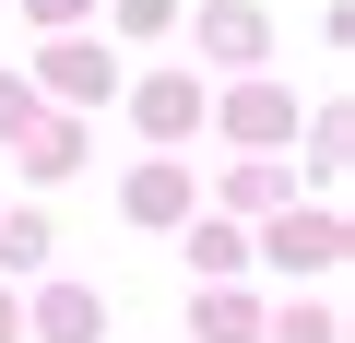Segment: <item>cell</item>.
Instances as JSON below:
<instances>
[{
  "label": "cell",
  "instance_id": "6",
  "mask_svg": "<svg viewBox=\"0 0 355 343\" xmlns=\"http://www.w3.org/2000/svg\"><path fill=\"white\" fill-rule=\"evenodd\" d=\"M202 48H214V60H261V48H272L261 0H214V12H202Z\"/></svg>",
  "mask_w": 355,
  "mask_h": 343
},
{
  "label": "cell",
  "instance_id": "5",
  "mask_svg": "<svg viewBox=\"0 0 355 343\" xmlns=\"http://www.w3.org/2000/svg\"><path fill=\"white\" fill-rule=\"evenodd\" d=\"M95 331H107L95 284H48V296H36V343H95Z\"/></svg>",
  "mask_w": 355,
  "mask_h": 343
},
{
  "label": "cell",
  "instance_id": "17",
  "mask_svg": "<svg viewBox=\"0 0 355 343\" xmlns=\"http://www.w3.org/2000/svg\"><path fill=\"white\" fill-rule=\"evenodd\" d=\"M12 331H24V308H12V284H0V343H12Z\"/></svg>",
  "mask_w": 355,
  "mask_h": 343
},
{
  "label": "cell",
  "instance_id": "11",
  "mask_svg": "<svg viewBox=\"0 0 355 343\" xmlns=\"http://www.w3.org/2000/svg\"><path fill=\"white\" fill-rule=\"evenodd\" d=\"M60 237H48V213H12V225H0V272H36Z\"/></svg>",
  "mask_w": 355,
  "mask_h": 343
},
{
  "label": "cell",
  "instance_id": "10",
  "mask_svg": "<svg viewBox=\"0 0 355 343\" xmlns=\"http://www.w3.org/2000/svg\"><path fill=\"white\" fill-rule=\"evenodd\" d=\"M24 166H36V178H71V166H83V130L71 118H36L24 130Z\"/></svg>",
  "mask_w": 355,
  "mask_h": 343
},
{
  "label": "cell",
  "instance_id": "8",
  "mask_svg": "<svg viewBox=\"0 0 355 343\" xmlns=\"http://www.w3.org/2000/svg\"><path fill=\"white\" fill-rule=\"evenodd\" d=\"M190 319H202V343H261V308H249L237 284H214V296H190Z\"/></svg>",
  "mask_w": 355,
  "mask_h": 343
},
{
  "label": "cell",
  "instance_id": "16",
  "mask_svg": "<svg viewBox=\"0 0 355 343\" xmlns=\"http://www.w3.org/2000/svg\"><path fill=\"white\" fill-rule=\"evenodd\" d=\"M24 130H36V95H24V83H0V142H24Z\"/></svg>",
  "mask_w": 355,
  "mask_h": 343
},
{
  "label": "cell",
  "instance_id": "7",
  "mask_svg": "<svg viewBox=\"0 0 355 343\" xmlns=\"http://www.w3.org/2000/svg\"><path fill=\"white\" fill-rule=\"evenodd\" d=\"M225 130H237V142H284V130H296V95H284V83H249V95H225Z\"/></svg>",
  "mask_w": 355,
  "mask_h": 343
},
{
  "label": "cell",
  "instance_id": "3",
  "mask_svg": "<svg viewBox=\"0 0 355 343\" xmlns=\"http://www.w3.org/2000/svg\"><path fill=\"white\" fill-rule=\"evenodd\" d=\"M261 261H272V272H331V261H343V225H331V213H284V225L261 237Z\"/></svg>",
  "mask_w": 355,
  "mask_h": 343
},
{
  "label": "cell",
  "instance_id": "13",
  "mask_svg": "<svg viewBox=\"0 0 355 343\" xmlns=\"http://www.w3.org/2000/svg\"><path fill=\"white\" fill-rule=\"evenodd\" d=\"M261 343H331V319L320 308H284V319H261Z\"/></svg>",
  "mask_w": 355,
  "mask_h": 343
},
{
  "label": "cell",
  "instance_id": "15",
  "mask_svg": "<svg viewBox=\"0 0 355 343\" xmlns=\"http://www.w3.org/2000/svg\"><path fill=\"white\" fill-rule=\"evenodd\" d=\"M83 12H95V0H24V24H48V36H71Z\"/></svg>",
  "mask_w": 355,
  "mask_h": 343
},
{
  "label": "cell",
  "instance_id": "12",
  "mask_svg": "<svg viewBox=\"0 0 355 343\" xmlns=\"http://www.w3.org/2000/svg\"><path fill=\"white\" fill-rule=\"evenodd\" d=\"M237 261H249L237 225H190V272H237Z\"/></svg>",
  "mask_w": 355,
  "mask_h": 343
},
{
  "label": "cell",
  "instance_id": "2",
  "mask_svg": "<svg viewBox=\"0 0 355 343\" xmlns=\"http://www.w3.org/2000/svg\"><path fill=\"white\" fill-rule=\"evenodd\" d=\"M36 71H48L71 107H107V95H119V60H107L95 36H48V60H36Z\"/></svg>",
  "mask_w": 355,
  "mask_h": 343
},
{
  "label": "cell",
  "instance_id": "4",
  "mask_svg": "<svg viewBox=\"0 0 355 343\" xmlns=\"http://www.w3.org/2000/svg\"><path fill=\"white\" fill-rule=\"evenodd\" d=\"M130 118H142L154 142H178V130H202V83H190V71H154V83L130 95Z\"/></svg>",
  "mask_w": 355,
  "mask_h": 343
},
{
  "label": "cell",
  "instance_id": "9",
  "mask_svg": "<svg viewBox=\"0 0 355 343\" xmlns=\"http://www.w3.org/2000/svg\"><path fill=\"white\" fill-rule=\"evenodd\" d=\"M284 190H296V166H272V154H249L237 178H225V202H237V213H272Z\"/></svg>",
  "mask_w": 355,
  "mask_h": 343
},
{
  "label": "cell",
  "instance_id": "14",
  "mask_svg": "<svg viewBox=\"0 0 355 343\" xmlns=\"http://www.w3.org/2000/svg\"><path fill=\"white\" fill-rule=\"evenodd\" d=\"M178 24V0H119V36H166Z\"/></svg>",
  "mask_w": 355,
  "mask_h": 343
},
{
  "label": "cell",
  "instance_id": "1",
  "mask_svg": "<svg viewBox=\"0 0 355 343\" xmlns=\"http://www.w3.org/2000/svg\"><path fill=\"white\" fill-rule=\"evenodd\" d=\"M119 213L130 225H190V166H178V154L130 166V178H119Z\"/></svg>",
  "mask_w": 355,
  "mask_h": 343
}]
</instances>
